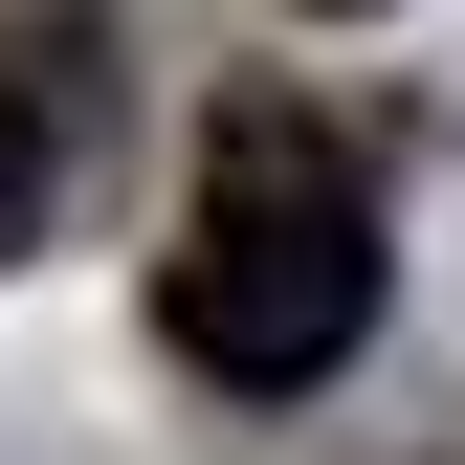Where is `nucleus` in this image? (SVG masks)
<instances>
[{"label":"nucleus","mask_w":465,"mask_h":465,"mask_svg":"<svg viewBox=\"0 0 465 465\" xmlns=\"http://www.w3.org/2000/svg\"><path fill=\"white\" fill-rule=\"evenodd\" d=\"M377 178L332 155V111L311 89H222V134H200V200H178V244H155V332H178V377L222 399H311L332 355L377 332Z\"/></svg>","instance_id":"nucleus-1"},{"label":"nucleus","mask_w":465,"mask_h":465,"mask_svg":"<svg viewBox=\"0 0 465 465\" xmlns=\"http://www.w3.org/2000/svg\"><path fill=\"white\" fill-rule=\"evenodd\" d=\"M45 200H67V67H0V266L45 244Z\"/></svg>","instance_id":"nucleus-2"}]
</instances>
